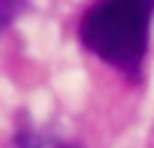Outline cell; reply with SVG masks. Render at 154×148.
<instances>
[{"mask_svg":"<svg viewBox=\"0 0 154 148\" xmlns=\"http://www.w3.org/2000/svg\"><path fill=\"white\" fill-rule=\"evenodd\" d=\"M154 0H97L81 19L79 38L106 65L138 78L152 30Z\"/></svg>","mask_w":154,"mask_h":148,"instance_id":"1","label":"cell"},{"mask_svg":"<svg viewBox=\"0 0 154 148\" xmlns=\"http://www.w3.org/2000/svg\"><path fill=\"white\" fill-rule=\"evenodd\" d=\"M60 148H68V146H60Z\"/></svg>","mask_w":154,"mask_h":148,"instance_id":"2","label":"cell"}]
</instances>
